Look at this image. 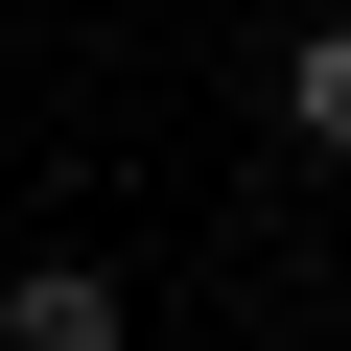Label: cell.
<instances>
[{
	"instance_id": "obj_2",
	"label": "cell",
	"mask_w": 351,
	"mask_h": 351,
	"mask_svg": "<svg viewBox=\"0 0 351 351\" xmlns=\"http://www.w3.org/2000/svg\"><path fill=\"white\" fill-rule=\"evenodd\" d=\"M281 141H304V164H351V24H304V47H281Z\"/></svg>"
},
{
	"instance_id": "obj_1",
	"label": "cell",
	"mask_w": 351,
	"mask_h": 351,
	"mask_svg": "<svg viewBox=\"0 0 351 351\" xmlns=\"http://www.w3.org/2000/svg\"><path fill=\"white\" fill-rule=\"evenodd\" d=\"M0 351H141V304L94 258H24V281H0Z\"/></svg>"
}]
</instances>
